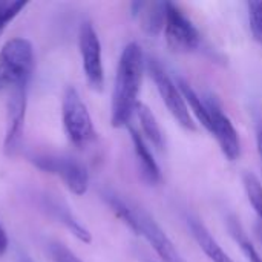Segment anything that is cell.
Returning <instances> with one entry per match:
<instances>
[{
    "mask_svg": "<svg viewBox=\"0 0 262 262\" xmlns=\"http://www.w3.org/2000/svg\"><path fill=\"white\" fill-rule=\"evenodd\" d=\"M146 68V60L141 51V46L135 41L129 43L120 57L112 106H111V123L114 127L127 126L132 115L135 114L138 101V92Z\"/></svg>",
    "mask_w": 262,
    "mask_h": 262,
    "instance_id": "obj_1",
    "label": "cell"
},
{
    "mask_svg": "<svg viewBox=\"0 0 262 262\" xmlns=\"http://www.w3.org/2000/svg\"><path fill=\"white\" fill-rule=\"evenodd\" d=\"M34 48L29 40L15 37L0 51V91L29 83L34 71Z\"/></svg>",
    "mask_w": 262,
    "mask_h": 262,
    "instance_id": "obj_2",
    "label": "cell"
},
{
    "mask_svg": "<svg viewBox=\"0 0 262 262\" xmlns=\"http://www.w3.org/2000/svg\"><path fill=\"white\" fill-rule=\"evenodd\" d=\"M61 117L64 134L75 147L83 149L95 140L97 132L88 106L84 104L80 92L72 86L66 88L63 94Z\"/></svg>",
    "mask_w": 262,
    "mask_h": 262,
    "instance_id": "obj_3",
    "label": "cell"
},
{
    "mask_svg": "<svg viewBox=\"0 0 262 262\" xmlns=\"http://www.w3.org/2000/svg\"><path fill=\"white\" fill-rule=\"evenodd\" d=\"M31 163L37 169L58 177L74 195L81 196L89 189L88 167L74 157L55 154H35L31 157Z\"/></svg>",
    "mask_w": 262,
    "mask_h": 262,
    "instance_id": "obj_4",
    "label": "cell"
},
{
    "mask_svg": "<svg viewBox=\"0 0 262 262\" xmlns=\"http://www.w3.org/2000/svg\"><path fill=\"white\" fill-rule=\"evenodd\" d=\"M146 69L149 72V75L152 77L167 111L172 114V117L177 120V123L184 127L186 130L195 132L196 130V124L189 112V106L178 88V84L169 77V74L166 72V69L160 64L158 60L155 58H147L146 61Z\"/></svg>",
    "mask_w": 262,
    "mask_h": 262,
    "instance_id": "obj_5",
    "label": "cell"
},
{
    "mask_svg": "<svg viewBox=\"0 0 262 262\" xmlns=\"http://www.w3.org/2000/svg\"><path fill=\"white\" fill-rule=\"evenodd\" d=\"M164 38L173 52H192L201 43L196 26L184 15V12L172 2L166 3Z\"/></svg>",
    "mask_w": 262,
    "mask_h": 262,
    "instance_id": "obj_6",
    "label": "cell"
},
{
    "mask_svg": "<svg viewBox=\"0 0 262 262\" xmlns=\"http://www.w3.org/2000/svg\"><path fill=\"white\" fill-rule=\"evenodd\" d=\"M78 49L81 55L83 72L88 84L94 91H101L104 84V69L101 57V43L91 21H83L78 31Z\"/></svg>",
    "mask_w": 262,
    "mask_h": 262,
    "instance_id": "obj_7",
    "label": "cell"
},
{
    "mask_svg": "<svg viewBox=\"0 0 262 262\" xmlns=\"http://www.w3.org/2000/svg\"><path fill=\"white\" fill-rule=\"evenodd\" d=\"M28 84L23 83L14 86L11 89L6 107V130H5V143L3 149L6 155H15L21 146L23 129H25V117L28 106Z\"/></svg>",
    "mask_w": 262,
    "mask_h": 262,
    "instance_id": "obj_8",
    "label": "cell"
},
{
    "mask_svg": "<svg viewBox=\"0 0 262 262\" xmlns=\"http://www.w3.org/2000/svg\"><path fill=\"white\" fill-rule=\"evenodd\" d=\"M206 101V106L210 114V121H212V130L210 134L216 138L221 152L229 161H235L239 158L241 154V143H239V135L232 123V120L227 117V114L223 112L220 103L213 98L209 97Z\"/></svg>",
    "mask_w": 262,
    "mask_h": 262,
    "instance_id": "obj_9",
    "label": "cell"
},
{
    "mask_svg": "<svg viewBox=\"0 0 262 262\" xmlns=\"http://www.w3.org/2000/svg\"><path fill=\"white\" fill-rule=\"evenodd\" d=\"M135 215L138 221V229H140V236H143L152 249L157 252V255L161 258L163 262H184L180 252L170 241V238L166 235V232L157 224V221L146 213L143 209L135 206Z\"/></svg>",
    "mask_w": 262,
    "mask_h": 262,
    "instance_id": "obj_10",
    "label": "cell"
},
{
    "mask_svg": "<svg viewBox=\"0 0 262 262\" xmlns=\"http://www.w3.org/2000/svg\"><path fill=\"white\" fill-rule=\"evenodd\" d=\"M40 207L48 216H51L54 221L66 227L78 241L86 243V244L92 241L91 232L81 224V221L75 216V213L71 210L68 203L63 201L61 198L45 192L40 195Z\"/></svg>",
    "mask_w": 262,
    "mask_h": 262,
    "instance_id": "obj_11",
    "label": "cell"
},
{
    "mask_svg": "<svg viewBox=\"0 0 262 262\" xmlns=\"http://www.w3.org/2000/svg\"><path fill=\"white\" fill-rule=\"evenodd\" d=\"M167 2H135L132 14L138 17L143 31L149 35H158L164 29Z\"/></svg>",
    "mask_w": 262,
    "mask_h": 262,
    "instance_id": "obj_12",
    "label": "cell"
},
{
    "mask_svg": "<svg viewBox=\"0 0 262 262\" xmlns=\"http://www.w3.org/2000/svg\"><path fill=\"white\" fill-rule=\"evenodd\" d=\"M129 132H130V140L134 144V150H135V157L141 170L143 178L150 183V184H157L161 181V172L160 167L144 140L143 135H140V132L137 129H134L132 126H129Z\"/></svg>",
    "mask_w": 262,
    "mask_h": 262,
    "instance_id": "obj_13",
    "label": "cell"
},
{
    "mask_svg": "<svg viewBox=\"0 0 262 262\" xmlns=\"http://www.w3.org/2000/svg\"><path fill=\"white\" fill-rule=\"evenodd\" d=\"M187 226H189V229L192 232V236L195 238L196 244L209 256V259H212L213 262H233L232 258L221 249L218 241L210 235L207 227L200 220H196L193 216H189L187 218Z\"/></svg>",
    "mask_w": 262,
    "mask_h": 262,
    "instance_id": "obj_14",
    "label": "cell"
},
{
    "mask_svg": "<svg viewBox=\"0 0 262 262\" xmlns=\"http://www.w3.org/2000/svg\"><path fill=\"white\" fill-rule=\"evenodd\" d=\"M135 114L138 117V121H140V126H141V130H143V135L146 137V140L154 147L163 150V147H164V134H163L154 112L144 103H138L137 109H135Z\"/></svg>",
    "mask_w": 262,
    "mask_h": 262,
    "instance_id": "obj_15",
    "label": "cell"
},
{
    "mask_svg": "<svg viewBox=\"0 0 262 262\" xmlns=\"http://www.w3.org/2000/svg\"><path fill=\"white\" fill-rule=\"evenodd\" d=\"M177 84L186 100V103L189 104L190 111L193 112V115L198 118V121L210 132L212 130V121H210V114L209 109L206 106V101L200 98V95L195 92V89L183 78H177Z\"/></svg>",
    "mask_w": 262,
    "mask_h": 262,
    "instance_id": "obj_16",
    "label": "cell"
},
{
    "mask_svg": "<svg viewBox=\"0 0 262 262\" xmlns=\"http://www.w3.org/2000/svg\"><path fill=\"white\" fill-rule=\"evenodd\" d=\"M104 201L107 203V206L112 209V212L135 233L140 235V229H138V221H137V215H135V206L126 203L123 198H120L118 195L112 193V192H104L103 193Z\"/></svg>",
    "mask_w": 262,
    "mask_h": 262,
    "instance_id": "obj_17",
    "label": "cell"
},
{
    "mask_svg": "<svg viewBox=\"0 0 262 262\" xmlns=\"http://www.w3.org/2000/svg\"><path fill=\"white\" fill-rule=\"evenodd\" d=\"M227 227H229V232L232 235V238L236 241V244L241 247L243 253L246 255V258L249 259V262H262L261 255L258 253V250L255 249V246L252 244V241L249 239L244 227L241 226L239 220L236 216H230L229 221H227Z\"/></svg>",
    "mask_w": 262,
    "mask_h": 262,
    "instance_id": "obj_18",
    "label": "cell"
},
{
    "mask_svg": "<svg viewBox=\"0 0 262 262\" xmlns=\"http://www.w3.org/2000/svg\"><path fill=\"white\" fill-rule=\"evenodd\" d=\"M243 184L246 189V195L249 198V203L252 204L253 210L258 215V220L262 224V184L259 178L252 173V172H246L243 177Z\"/></svg>",
    "mask_w": 262,
    "mask_h": 262,
    "instance_id": "obj_19",
    "label": "cell"
},
{
    "mask_svg": "<svg viewBox=\"0 0 262 262\" xmlns=\"http://www.w3.org/2000/svg\"><path fill=\"white\" fill-rule=\"evenodd\" d=\"M28 3L23 0H3L0 2V34L3 32V29L8 26V23H11L26 6Z\"/></svg>",
    "mask_w": 262,
    "mask_h": 262,
    "instance_id": "obj_20",
    "label": "cell"
},
{
    "mask_svg": "<svg viewBox=\"0 0 262 262\" xmlns=\"http://www.w3.org/2000/svg\"><path fill=\"white\" fill-rule=\"evenodd\" d=\"M249 9V21L250 31L256 41L262 43V2L261 0H250L247 3Z\"/></svg>",
    "mask_w": 262,
    "mask_h": 262,
    "instance_id": "obj_21",
    "label": "cell"
},
{
    "mask_svg": "<svg viewBox=\"0 0 262 262\" xmlns=\"http://www.w3.org/2000/svg\"><path fill=\"white\" fill-rule=\"evenodd\" d=\"M49 256L54 262H83L72 250L61 243H51L48 246Z\"/></svg>",
    "mask_w": 262,
    "mask_h": 262,
    "instance_id": "obj_22",
    "label": "cell"
},
{
    "mask_svg": "<svg viewBox=\"0 0 262 262\" xmlns=\"http://www.w3.org/2000/svg\"><path fill=\"white\" fill-rule=\"evenodd\" d=\"M8 246H9V241H8V235L3 229V226L0 224V256H3L8 250Z\"/></svg>",
    "mask_w": 262,
    "mask_h": 262,
    "instance_id": "obj_23",
    "label": "cell"
},
{
    "mask_svg": "<svg viewBox=\"0 0 262 262\" xmlns=\"http://www.w3.org/2000/svg\"><path fill=\"white\" fill-rule=\"evenodd\" d=\"M256 146H258V154L262 161V121L256 124Z\"/></svg>",
    "mask_w": 262,
    "mask_h": 262,
    "instance_id": "obj_24",
    "label": "cell"
},
{
    "mask_svg": "<svg viewBox=\"0 0 262 262\" xmlns=\"http://www.w3.org/2000/svg\"><path fill=\"white\" fill-rule=\"evenodd\" d=\"M256 233H258V238L261 239V243H262V224L261 223H258V226H256Z\"/></svg>",
    "mask_w": 262,
    "mask_h": 262,
    "instance_id": "obj_25",
    "label": "cell"
},
{
    "mask_svg": "<svg viewBox=\"0 0 262 262\" xmlns=\"http://www.w3.org/2000/svg\"><path fill=\"white\" fill-rule=\"evenodd\" d=\"M20 262H32L29 258H26V256H20Z\"/></svg>",
    "mask_w": 262,
    "mask_h": 262,
    "instance_id": "obj_26",
    "label": "cell"
},
{
    "mask_svg": "<svg viewBox=\"0 0 262 262\" xmlns=\"http://www.w3.org/2000/svg\"><path fill=\"white\" fill-rule=\"evenodd\" d=\"M147 262H154V261H147Z\"/></svg>",
    "mask_w": 262,
    "mask_h": 262,
    "instance_id": "obj_27",
    "label": "cell"
}]
</instances>
